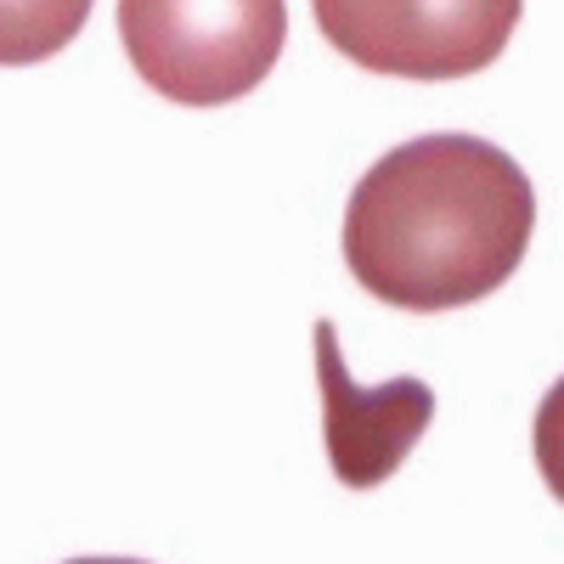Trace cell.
I'll list each match as a JSON object with an SVG mask.
<instances>
[{"label":"cell","instance_id":"1","mask_svg":"<svg viewBox=\"0 0 564 564\" xmlns=\"http://www.w3.org/2000/svg\"><path fill=\"white\" fill-rule=\"evenodd\" d=\"M531 175L480 135H417L372 164L345 209V265L395 311H457L520 271Z\"/></svg>","mask_w":564,"mask_h":564},{"label":"cell","instance_id":"2","mask_svg":"<svg viewBox=\"0 0 564 564\" xmlns=\"http://www.w3.org/2000/svg\"><path fill=\"white\" fill-rule=\"evenodd\" d=\"M119 40L164 102L220 108L276 68L289 0H119Z\"/></svg>","mask_w":564,"mask_h":564},{"label":"cell","instance_id":"3","mask_svg":"<svg viewBox=\"0 0 564 564\" xmlns=\"http://www.w3.org/2000/svg\"><path fill=\"white\" fill-rule=\"evenodd\" d=\"M525 0H311L339 57L395 79H463L491 68Z\"/></svg>","mask_w":564,"mask_h":564},{"label":"cell","instance_id":"4","mask_svg":"<svg viewBox=\"0 0 564 564\" xmlns=\"http://www.w3.org/2000/svg\"><path fill=\"white\" fill-rule=\"evenodd\" d=\"M316 379L327 401V457H334V475L356 491L390 480L401 457L417 446V435L430 430L435 390L423 379H390L379 390H361L345 372L334 322H316Z\"/></svg>","mask_w":564,"mask_h":564},{"label":"cell","instance_id":"5","mask_svg":"<svg viewBox=\"0 0 564 564\" xmlns=\"http://www.w3.org/2000/svg\"><path fill=\"white\" fill-rule=\"evenodd\" d=\"M85 18L90 0H0V68L57 57Z\"/></svg>","mask_w":564,"mask_h":564},{"label":"cell","instance_id":"6","mask_svg":"<svg viewBox=\"0 0 564 564\" xmlns=\"http://www.w3.org/2000/svg\"><path fill=\"white\" fill-rule=\"evenodd\" d=\"M531 446H536V468H542V480H547V491L564 502V379L542 395V406H536V435H531Z\"/></svg>","mask_w":564,"mask_h":564},{"label":"cell","instance_id":"7","mask_svg":"<svg viewBox=\"0 0 564 564\" xmlns=\"http://www.w3.org/2000/svg\"><path fill=\"white\" fill-rule=\"evenodd\" d=\"M68 564H141V558H108V553H90V558H68Z\"/></svg>","mask_w":564,"mask_h":564}]
</instances>
